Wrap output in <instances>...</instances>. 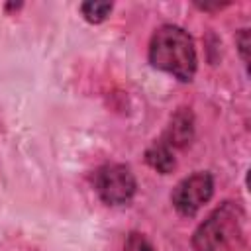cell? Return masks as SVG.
Here are the masks:
<instances>
[{"label":"cell","mask_w":251,"mask_h":251,"mask_svg":"<svg viewBox=\"0 0 251 251\" xmlns=\"http://www.w3.org/2000/svg\"><path fill=\"white\" fill-rule=\"evenodd\" d=\"M147 61L153 69L171 75L178 82H192L198 71L194 39L184 27L175 24H163L153 31Z\"/></svg>","instance_id":"obj_1"},{"label":"cell","mask_w":251,"mask_h":251,"mask_svg":"<svg viewBox=\"0 0 251 251\" xmlns=\"http://www.w3.org/2000/svg\"><path fill=\"white\" fill-rule=\"evenodd\" d=\"M194 251H249L247 214L239 202L226 200L214 208L192 233Z\"/></svg>","instance_id":"obj_2"},{"label":"cell","mask_w":251,"mask_h":251,"mask_svg":"<svg viewBox=\"0 0 251 251\" xmlns=\"http://www.w3.org/2000/svg\"><path fill=\"white\" fill-rule=\"evenodd\" d=\"M92 188L106 206H129L137 194V178L129 165L106 163L92 171Z\"/></svg>","instance_id":"obj_3"},{"label":"cell","mask_w":251,"mask_h":251,"mask_svg":"<svg viewBox=\"0 0 251 251\" xmlns=\"http://www.w3.org/2000/svg\"><path fill=\"white\" fill-rule=\"evenodd\" d=\"M214 196V175L210 171H196L180 178L173 192L171 204L182 218H194L202 206H206Z\"/></svg>","instance_id":"obj_4"},{"label":"cell","mask_w":251,"mask_h":251,"mask_svg":"<svg viewBox=\"0 0 251 251\" xmlns=\"http://www.w3.org/2000/svg\"><path fill=\"white\" fill-rule=\"evenodd\" d=\"M196 122H194V114L190 108L182 106L176 108L175 114L169 120L167 129L163 131V139L173 147V149H186L192 141H194V133H196Z\"/></svg>","instance_id":"obj_5"},{"label":"cell","mask_w":251,"mask_h":251,"mask_svg":"<svg viewBox=\"0 0 251 251\" xmlns=\"http://www.w3.org/2000/svg\"><path fill=\"white\" fill-rule=\"evenodd\" d=\"M145 163L161 173V175H171L175 169H176V159H175V149L163 139V137H157L147 149H145Z\"/></svg>","instance_id":"obj_6"},{"label":"cell","mask_w":251,"mask_h":251,"mask_svg":"<svg viewBox=\"0 0 251 251\" xmlns=\"http://www.w3.org/2000/svg\"><path fill=\"white\" fill-rule=\"evenodd\" d=\"M80 10V16L92 24V25H98L102 22H106L114 10V4L112 2H96V0H90V2H82L78 6Z\"/></svg>","instance_id":"obj_7"},{"label":"cell","mask_w":251,"mask_h":251,"mask_svg":"<svg viewBox=\"0 0 251 251\" xmlns=\"http://www.w3.org/2000/svg\"><path fill=\"white\" fill-rule=\"evenodd\" d=\"M124 251H155V247L143 233L129 231L126 237V243H124Z\"/></svg>","instance_id":"obj_8"},{"label":"cell","mask_w":251,"mask_h":251,"mask_svg":"<svg viewBox=\"0 0 251 251\" xmlns=\"http://www.w3.org/2000/svg\"><path fill=\"white\" fill-rule=\"evenodd\" d=\"M235 45L239 49V55H241V61L245 65V69L249 67V57H247V49H249V31L243 27L237 31V37H235Z\"/></svg>","instance_id":"obj_9"},{"label":"cell","mask_w":251,"mask_h":251,"mask_svg":"<svg viewBox=\"0 0 251 251\" xmlns=\"http://www.w3.org/2000/svg\"><path fill=\"white\" fill-rule=\"evenodd\" d=\"M198 10H202V12H216V10H222V8H226V6H229L227 2H224V4H194Z\"/></svg>","instance_id":"obj_10"}]
</instances>
